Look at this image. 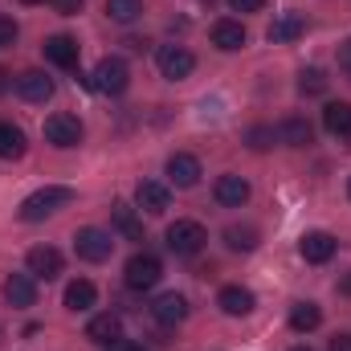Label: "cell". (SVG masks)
<instances>
[{
	"label": "cell",
	"mask_w": 351,
	"mask_h": 351,
	"mask_svg": "<svg viewBox=\"0 0 351 351\" xmlns=\"http://www.w3.org/2000/svg\"><path fill=\"white\" fill-rule=\"evenodd\" d=\"M12 86V82H8V74H4V70H0V94H4V90Z\"/></svg>",
	"instance_id": "cell-38"
},
{
	"label": "cell",
	"mask_w": 351,
	"mask_h": 351,
	"mask_svg": "<svg viewBox=\"0 0 351 351\" xmlns=\"http://www.w3.org/2000/svg\"><path fill=\"white\" fill-rule=\"evenodd\" d=\"M156 66H160V74H164L168 82H180V78H188V74L196 70V58H192V49H184V45H160Z\"/></svg>",
	"instance_id": "cell-7"
},
{
	"label": "cell",
	"mask_w": 351,
	"mask_h": 351,
	"mask_svg": "<svg viewBox=\"0 0 351 351\" xmlns=\"http://www.w3.org/2000/svg\"><path fill=\"white\" fill-rule=\"evenodd\" d=\"M319 323H323V311H319L315 302H294V311H290V327H294L298 335L315 331Z\"/></svg>",
	"instance_id": "cell-25"
},
{
	"label": "cell",
	"mask_w": 351,
	"mask_h": 351,
	"mask_svg": "<svg viewBox=\"0 0 351 351\" xmlns=\"http://www.w3.org/2000/svg\"><path fill=\"white\" fill-rule=\"evenodd\" d=\"M12 41H16V21L0 12V45H12Z\"/></svg>",
	"instance_id": "cell-31"
},
{
	"label": "cell",
	"mask_w": 351,
	"mask_h": 351,
	"mask_svg": "<svg viewBox=\"0 0 351 351\" xmlns=\"http://www.w3.org/2000/svg\"><path fill=\"white\" fill-rule=\"evenodd\" d=\"M331 351H351V335H335L331 339Z\"/></svg>",
	"instance_id": "cell-36"
},
{
	"label": "cell",
	"mask_w": 351,
	"mask_h": 351,
	"mask_svg": "<svg viewBox=\"0 0 351 351\" xmlns=\"http://www.w3.org/2000/svg\"><path fill=\"white\" fill-rule=\"evenodd\" d=\"M110 217H114V229H119L127 241H143V221L135 217V208H131V204H123V200H119Z\"/></svg>",
	"instance_id": "cell-24"
},
{
	"label": "cell",
	"mask_w": 351,
	"mask_h": 351,
	"mask_svg": "<svg viewBox=\"0 0 351 351\" xmlns=\"http://www.w3.org/2000/svg\"><path fill=\"white\" fill-rule=\"evenodd\" d=\"M229 8H233V12H262L265 0H229Z\"/></svg>",
	"instance_id": "cell-32"
},
{
	"label": "cell",
	"mask_w": 351,
	"mask_h": 351,
	"mask_svg": "<svg viewBox=\"0 0 351 351\" xmlns=\"http://www.w3.org/2000/svg\"><path fill=\"white\" fill-rule=\"evenodd\" d=\"M339 294H348V298H351V274H348V278H339Z\"/></svg>",
	"instance_id": "cell-37"
},
{
	"label": "cell",
	"mask_w": 351,
	"mask_h": 351,
	"mask_svg": "<svg viewBox=\"0 0 351 351\" xmlns=\"http://www.w3.org/2000/svg\"><path fill=\"white\" fill-rule=\"evenodd\" d=\"M290 351H315V348H290Z\"/></svg>",
	"instance_id": "cell-40"
},
{
	"label": "cell",
	"mask_w": 351,
	"mask_h": 351,
	"mask_svg": "<svg viewBox=\"0 0 351 351\" xmlns=\"http://www.w3.org/2000/svg\"><path fill=\"white\" fill-rule=\"evenodd\" d=\"M58 8H62V12H66V16H74V12H78V8H82V0H58Z\"/></svg>",
	"instance_id": "cell-35"
},
{
	"label": "cell",
	"mask_w": 351,
	"mask_h": 351,
	"mask_svg": "<svg viewBox=\"0 0 351 351\" xmlns=\"http://www.w3.org/2000/svg\"><path fill=\"white\" fill-rule=\"evenodd\" d=\"M86 339H94V343H114V339H123V319L114 315V311H102V315H94L86 323Z\"/></svg>",
	"instance_id": "cell-21"
},
{
	"label": "cell",
	"mask_w": 351,
	"mask_h": 351,
	"mask_svg": "<svg viewBox=\"0 0 351 351\" xmlns=\"http://www.w3.org/2000/svg\"><path fill=\"white\" fill-rule=\"evenodd\" d=\"M127 86H131V70L123 58H102L90 74V90H98V94L119 98V94H127Z\"/></svg>",
	"instance_id": "cell-2"
},
{
	"label": "cell",
	"mask_w": 351,
	"mask_h": 351,
	"mask_svg": "<svg viewBox=\"0 0 351 351\" xmlns=\"http://www.w3.org/2000/svg\"><path fill=\"white\" fill-rule=\"evenodd\" d=\"M274 139H278V135H274V127H254V131H250V147H254V152H265Z\"/></svg>",
	"instance_id": "cell-30"
},
{
	"label": "cell",
	"mask_w": 351,
	"mask_h": 351,
	"mask_svg": "<svg viewBox=\"0 0 351 351\" xmlns=\"http://www.w3.org/2000/svg\"><path fill=\"white\" fill-rule=\"evenodd\" d=\"M82 123H78V114H70V110H58V114H49L45 119V143H53V147H78L82 143Z\"/></svg>",
	"instance_id": "cell-5"
},
{
	"label": "cell",
	"mask_w": 351,
	"mask_h": 351,
	"mask_svg": "<svg viewBox=\"0 0 351 351\" xmlns=\"http://www.w3.org/2000/svg\"><path fill=\"white\" fill-rule=\"evenodd\" d=\"M16 94H21L25 102H49V98H53V78L41 74V70H25V74L16 78Z\"/></svg>",
	"instance_id": "cell-20"
},
{
	"label": "cell",
	"mask_w": 351,
	"mask_h": 351,
	"mask_svg": "<svg viewBox=\"0 0 351 351\" xmlns=\"http://www.w3.org/2000/svg\"><path fill=\"white\" fill-rule=\"evenodd\" d=\"M106 351H147V348L135 343V339H114V343H106Z\"/></svg>",
	"instance_id": "cell-33"
},
{
	"label": "cell",
	"mask_w": 351,
	"mask_h": 351,
	"mask_svg": "<svg viewBox=\"0 0 351 351\" xmlns=\"http://www.w3.org/2000/svg\"><path fill=\"white\" fill-rule=\"evenodd\" d=\"M339 70H343V74L351 78V37L343 41V45H339Z\"/></svg>",
	"instance_id": "cell-34"
},
{
	"label": "cell",
	"mask_w": 351,
	"mask_h": 351,
	"mask_svg": "<svg viewBox=\"0 0 351 351\" xmlns=\"http://www.w3.org/2000/svg\"><path fill=\"white\" fill-rule=\"evenodd\" d=\"M274 135H278L286 147H311V143H315V123L302 119V114H290V119H282V123L274 127Z\"/></svg>",
	"instance_id": "cell-14"
},
{
	"label": "cell",
	"mask_w": 351,
	"mask_h": 351,
	"mask_svg": "<svg viewBox=\"0 0 351 351\" xmlns=\"http://www.w3.org/2000/svg\"><path fill=\"white\" fill-rule=\"evenodd\" d=\"M135 204H139L143 213L160 217V213H168L172 192H168V184H160V180H139V188H135Z\"/></svg>",
	"instance_id": "cell-15"
},
{
	"label": "cell",
	"mask_w": 351,
	"mask_h": 351,
	"mask_svg": "<svg viewBox=\"0 0 351 351\" xmlns=\"http://www.w3.org/2000/svg\"><path fill=\"white\" fill-rule=\"evenodd\" d=\"M45 58L58 66V70H78V58H82V45L74 41V37H66V33H58V37H49L45 45Z\"/></svg>",
	"instance_id": "cell-13"
},
{
	"label": "cell",
	"mask_w": 351,
	"mask_h": 351,
	"mask_svg": "<svg viewBox=\"0 0 351 351\" xmlns=\"http://www.w3.org/2000/svg\"><path fill=\"white\" fill-rule=\"evenodd\" d=\"M70 200H74V192H70L66 184H45V188H37L33 196L21 200V221H25V225H37V221H45V217H53L58 208H66Z\"/></svg>",
	"instance_id": "cell-1"
},
{
	"label": "cell",
	"mask_w": 351,
	"mask_h": 351,
	"mask_svg": "<svg viewBox=\"0 0 351 351\" xmlns=\"http://www.w3.org/2000/svg\"><path fill=\"white\" fill-rule=\"evenodd\" d=\"M213 196H217V204H225V208H241L245 200H250V180L245 176H217V184H213Z\"/></svg>",
	"instance_id": "cell-11"
},
{
	"label": "cell",
	"mask_w": 351,
	"mask_h": 351,
	"mask_svg": "<svg viewBox=\"0 0 351 351\" xmlns=\"http://www.w3.org/2000/svg\"><path fill=\"white\" fill-rule=\"evenodd\" d=\"M74 254L82 258V262H106L110 254H114V237L106 233V229H98V225H86V229H78L74 233Z\"/></svg>",
	"instance_id": "cell-4"
},
{
	"label": "cell",
	"mask_w": 351,
	"mask_h": 351,
	"mask_svg": "<svg viewBox=\"0 0 351 351\" xmlns=\"http://www.w3.org/2000/svg\"><path fill=\"white\" fill-rule=\"evenodd\" d=\"M302 33H306V16H302V12H278V16H274V25L265 29V37H269L274 45L298 41Z\"/></svg>",
	"instance_id": "cell-18"
},
{
	"label": "cell",
	"mask_w": 351,
	"mask_h": 351,
	"mask_svg": "<svg viewBox=\"0 0 351 351\" xmlns=\"http://www.w3.org/2000/svg\"><path fill=\"white\" fill-rule=\"evenodd\" d=\"M152 319H156L160 327H180V323L188 319V298H184V294H176V290L160 294V298L152 302Z\"/></svg>",
	"instance_id": "cell-12"
},
{
	"label": "cell",
	"mask_w": 351,
	"mask_h": 351,
	"mask_svg": "<svg viewBox=\"0 0 351 351\" xmlns=\"http://www.w3.org/2000/svg\"><path fill=\"white\" fill-rule=\"evenodd\" d=\"M29 274L33 278H41V282H53V278H62V269H66V258L53 250V245H37V250H29Z\"/></svg>",
	"instance_id": "cell-8"
},
{
	"label": "cell",
	"mask_w": 351,
	"mask_h": 351,
	"mask_svg": "<svg viewBox=\"0 0 351 351\" xmlns=\"http://www.w3.org/2000/svg\"><path fill=\"white\" fill-rule=\"evenodd\" d=\"M98 302V290H94V282L90 278H74L70 286H66V311H74V315H82Z\"/></svg>",
	"instance_id": "cell-22"
},
{
	"label": "cell",
	"mask_w": 351,
	"mask_h": 351,
	"mask_svg": "<svg viewBox=\"0 0 351 351\" xmlns=\"http://www.w3.org/2000/svg\"><path fill=\"white\" fill-rule=\"evenodd\" d=\"M204 241H208V233H204L200 221H176V225H168V250L176 258H196L204 250Z\"/></svg>",
	"instance_id": "cell-3"
},
{
	"label": "cell",
	"mask_w": 351,
	"mask_h": 351,
	"mask_svg": "<svg viewBox=\"0 0 351 351\" xmlns=\"http://www.w3.org/2000/svg\"><path fill=\"white\" fill-rule=\"evenodd\" d=\"M335 250H339V241L331 237V233H323V229H315V233H302V241H298V254H302V262L311 265H323L335 258Z\"/></svg>",
	"instance_id": "cell-10"
},
{
	"label": "cell",
	"mask_w": 351,
	"mask_h": 351,
	"mask_svg": "<svg viewBox=\"0 0 351 351\" xmlns=\"http://www.w3.org/2000/svg\"><path fill=\"white\" fill-rule=\"evenodd\" d=\"M348 196H351V180H348Z\"/></svg>",
	"instance_id": "cell-41"
},
{
	"label": "cell",
	"mask_w": 351,
	"mask_h": 351,
	"mask_svg": "<svg viewBox=\"0 0 351 351\" xmlns=\"http://www.w3.org/2000/svg\"><path fill=\"white\" fill-rule=\"evenodd\" d=\"M21 4H45V0H21Z\"/></svg>",
	"instance_id": "cell-39"
},
{
	"label": "cell",
	"mask_w": 351,
	"mask_h": 351,
	"mask_svg": "<svg viewBox=\"0 0 351 351\" xmlns=\"http://www.w3.org/2000/svg\"><path fill=\"white\" fill-rule=\"evenodd\" d=\"M217 306H221L229 319H245V315L258 306V298H254L250 286H225V290L217 294Z\"/></svg>",
	"instance_id": "cell-17"
},
{
	"label": "cell",
	"mask_w": 351,
	"mask_h": 351,
	"mask_svg": "<svg viewBox=\"0 0 351 351\" xmlns=\"http://www.w3.org/2000/svg\"><path fill=\"white\" fill-rule=\"evenodd\" d=\"M323 127H327V135L348 139L351 135V102H327L323 106Z\"/></svg>",
	"instance_id": "cell-23"
},
{
	"label": "cell",
	"mask_w": 351,
	"mask_h": 351,
	"mask_svg": "<svg viewBox=\"0 0 351 351\" xmlns=\"http://www.w3.org/2000/svg\"><path fill=\"white\" fill-rule=\"evenodd\" d=\"M123 278H127V286L131 290H152L160 278H164V262L156 258V254H135L131 262H127V269H123Z\"/></svg>",
	"instance_id": "cell-6"
},
{
	"label": "cell",
	"mask_w": 351,
	"mask_h": 351,
	"mask_svg": "<svg viewBox=\"0 0 351 351\" xmlns=\"http://www.w3.org/2000/svg\"><path fill=\"white\" fill-rule=\"evenodd\" d=\"M168 180H172L176 188H196L200 184V160L188 156V152L168 156Z\"/></svg>",
	"instance_id": "cell-19"
},
{
	"label": "cell",
	"mask_w": 351,
	"mask_h": 351,
	"mask_svg": "<svg viewBox=\"0 0 351 351\" xmlns=\"http://www.w3.org/2000/svg\"><path fill=\"white\" fill-rule=\"evenodd\" d=\"M208 37H213V45H217L221 53H237V49H245V41H250L245 25L233 21V16H221V21L208 29Z\"/></svg>",
	"instance_id": "cell-9"
},
{
	"label": "cell",
	"mask_w": 351,
	"mask_h": 351,
	"mask_svg": "<svg viewBox=\"0 0 351 351\" xmlns=\"http://www.w3.org/2000/svg\"><path fill=\"white\" fill-rule=\"evenodd\" d=\"M4 302L16 306V311H29L37 302V282L33 274H8L4 278Z\"/></svg>",
	"instance_id": "cell-16"
},
{
	"label": "cell",
	"mask_w": 351,
	"mask_h": 351,
	"mask_svg": "<svg viewBox=\"0 0 351 351\" xmlns=\"http://www.w3.org/2000/svg\"><path fill=\"white\" fill-rule=\"evenodd\" d=\"M106 16L114 25H131L143 16V0H106Z\"/></svg>",
	"instance_id": "cell-28"
},
{
	"label": "cell",
	"mask_w": 351,
	"mask_h": 351,
	"mask_svg": "<svg viewBox=\"0 0 351 351\" xmlns=\"http://www.w3.org/2000/svg\"><path fill=\"white\" fill-rule=\"evenodd\" d=\"M298 90H302V94H327V74H323L319 66L302 70V74H298Z\"/></svg>",
	"instance_id": "cell-29"
},
{
	"label": "cell",
	"mask_w": 351,
	"mask_h": 351,
	"mask_svg": "<svg viewBox=\"0 0 351 351\" xmlns=\"http://www.w3.org/2000/svg\"><path fill=\"white\" fill-rule=\"evenodd\" d=\"M21 156H25V131L0 123V160H21Z\"/></svg>",
	"instance_id": "cell-26"
},
{
	"label": "cell",
	"mask_w": 351,
	"mask_h": 351,
	"mask_svg": "<svg viewBox=\"0 0 351 351\" xmlns=\"http://www.w3.org/2000/svg\"><path fill=\"white\" fill-rule=\"evenodd\" d=\"M225 245L250 254V250H258V229H254V225H229V229H225Z\"/></svg>",
	"instance_id": "cell-27"
}]
</instances>
